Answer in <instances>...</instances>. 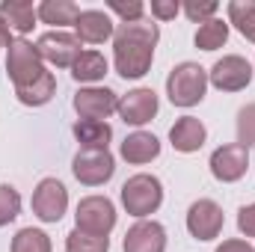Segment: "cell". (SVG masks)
I'll return each mask as SVG.
<instances>
[{"instance_id": "cell-1", "label": "cell", "mask_w": 255, "mask_h": 252, "mask_svg": "<svg viewBox=\"0 0 255 252\" xmlns=\"http://www.w3.org/2000/svg\"><path fill=\"white\" fill-rule=\"evenodd\" d=\"M160 39V30L154 21H133L119 24L113 33V65L116 74L125 80H139L148 74L154 63V45Z\"/></svg>"}, {"instance_id": "cell-2", "label": "cell", "mask_w": 255, "mask_h": 252, "mask_svg": "<svg viewBox=\"0 0 255 252\" xmlns=\"http://www.w3.org/2000/svg\"><path fill=\"white\" fill-rule=\"evenodd\" d=\"M122 205L130 217L136 220H148L160 205H163V184L157 175H148V172H136L130 175L125 184H122Z\"/></svg>"}, {"instance_id": "cell-3", "label": "cell", "mask_w": 255, "mask_h": 252, "mask_svg": "<svg viewBox=\"0 0 255 252\" xmlns=\"http://www.w3.org/2000/svg\"><path fill=\"white\" fill-rule=\"evenodd\" d=\"M208 92V71L199 63H178L166 77V95L175 107H196Z\"/></svg>"}, {"instance_id": "cell-4", "label": "cell", "mask_w": 255, "mask_h": 252, "mask_svg": "<svg viewBox=\"0 0 255 252\" xmlns=\"http://www.w3.org/2000/svg\"><path fill=\"white\" fill-rule=\"evenodd\" d=\"M48 68L42 63L39 51L33 42L27 39H12V45L6 48V74L15 83V89H24L30 83H36Z\"/></svg>"}, {"instance_id": "cell-5", "label": "cell", "mask_w": 255, "mask_h": 252, "mask_svg": "<svg viewBox=\"0 0 255 252\" xmlns=\"http://www.w3.org/2000/svg\"><path fill=\"white\" fill-rule=\"evenodd\" d=\"M74 229L110 238V232L116 229V205L107 196H83L74 208Z\"/></svg>"}, {"instance_id": "cell-6", "label": "cell", "mask_w": 255, "mask_h": 252, "mask_svg": "<svg viewBox=\"0 0 255 252\" xmlns=\"http://www.w3.org/2000/svg\"><path fill=\"white\" fill-rule=\"evenodd\" d=\"M71 172L86 187H101L116 175V157L110 148H80L71 160Z\"/></svg>"}, {"instance_id": "cell-7", "label": "cell", "mask_w": 255, "mask_h": 252, "mask_svg": "<svg viewBox=\"0 0 255 252\" xmlns=\"http://www.w3.org/2000/svg\"><path fill=\"white\" fill-rule=\"evenodd\" d=\"M80 45L83 42L68 30H48L36 39V51H39L42 63H51L54 68H71L77 63V57L83 54Z\"/></svg>"}, {"instance_id": "cell-8", "label": "cell", "mask_w": 255, "mask_h": 252, "mask_svg": "<svg viewBox=\"0 0 255 252\" xmlns=\"http://www.w3.org/2000/svg\"><path fill=\"white\" fill-rule=\"evenodd\" d=\"M30 205L42 223H60L68 211V190L60 178H42L33 190Z\"/></svg>"}, {"instance_id": "cell-9", "label": "cell", "mask_w": 255, "mask_h": 252, "mask_svg": "<svg viewBox=\"0 0 255 252\" xmlns=\"http://www.w3.org/2000/svg\"><path fill=\"white\" fill-rule=\"evenodd\" d=\"M253 74H255V68H253V63H250L247 57L229 54V57H223V60H217V63L211 65L208 83L217 86L220 92H241V89L250 86Z\"/></svg>"}, {"instance_id": "cell-10", "label": "cell", "mask_w": 255, "mask_h": 252, "mask_svg": "<svg viewBox=\"0 0 255 252\" xmlns=\"http://www.w3.org/2000/svg\"><path fill=\"white\" fill-rule=\"evenodd\" d=\"M71 104H74V113L80 119L107 122L119 107V95L113 89H107V86H80Z\"/></svg>"}, {"instance_id": "cell-11", "label": "cell", "mask_w": 255, "mask_h": 252, "mask_svg": "<svg viewBox=\"0 0 255 252\" xmlns=\"http://www.w3.org/2000/svg\"><path fill=\"white\" fill-rule=\"evenodd\" d=\"M157 110H160L157 92L148 89V86H136V89H130L125 95H119V107H116L119 119L125 125H133V127L148 125L157 116Z\"/></svg>"}, {"instance_id": "cell-12", "label": "cell", "mask_w": 255, "mask_h": 252, "mask_svg": "<svg viewBox=\"0 0 255 252\" xmlns=\"http://www.w3.org/2000/svg\"><path fill=\"white\" fill-rule=\"evenodd\" d=\"M223 226H226V214L214 199H196L187 208V232L196 241L208 244V241L220 238Z\"/></svg>"}, {"instance_id": "cell-13", "label": "cell", "mask_w": 255, "mask_h": 252, "mask_svg": "<svg viewBox=\"0 0 255 252\" xmlns=\"http://www.w3.org/2000/svg\"><path fill=\"white\" fill-rule=\"evenodd\" d=\"M211 175L223 184H235L247 175L250 169V148H244L241 142H229V145H220L214 154H211Z\"/></svg>"}, {"instance_id": "cell-14", "label": "cell", "mask_w": 255, "mask_h": 252, "mask_svg": "<svg viewBox=\"0 0 255 252\" xmlns=\"http://www.w3.org/2000/svg\"><path fill=\"white\" fill-rule=\"evenodd\" d=\"M122 252H166V229L157 220H136L125 232Z\"/></svg>"}, {"instance_id": "cell-15", "label": "cell", "mask_w": 255, "mask_h": 252, "mask_svg": "<svg viewBox=\"0 0 255 252\" xmlns=\"http://www.w3.org/2000/svg\"><path fill=\"white\" fill-rule=\"evenodd\" d=\"M116 33V24L113 18L104 12V9H80L77 21H74V36L86 45H104L110 42Z\"/></svg>"}, {"instance_id": "cell-16", "label": "cell", "mask_w": 255, "mask_h": 252, "mask_svg": "<svg viewBox=\"0 0 255 252\" xmlns=\"http://www.w3.org/2000/svg\"><path fill=\"white\" fill-rule=\"evenodd\" d=\"M119 154H122V160L133 163V166L151 163L154 157H160V139L154 133H148V130H133L122 139Z\"/></svg>"}, {"instance_id": "cell-17", "label": "cell", "mask_w": 255, "mask_h": 252, "mask_svg": "<svg viewBox=\"0 0 255 252\" xmlns=\"http://www.w3.org/2000/svg\"><path fill=\"white\" fill-rule=\"evenodd\" d=\"M205 139H208V127L202 125V119H196V116H181L175 125L169 127V142L181 154L199 151L205 145Z\"/></svg>"}, {"instance_id": "cell-18", "label": "cell", "mask_w": 255, "mask_h": 252, "mask_svg": "<svg viewBox=\"0 0 255 252\" xmlns=\"http://www.w3.org/2000/svg\"><path fill=\"white\" fill-rule=\"evenodd\" d=\"M0 18L6 21V27L12 33H18V39H24L27 33H33V27L39 21V12L30 0H3L0 3Z\"/></svg>"}, {"instance_id": "cell-19", "label": "cell", "mask_w": 255, "mask_h": 252, "mask_svg": "<svg viewBox=\"0 0 255 252\" xmlns=\"http://www.w3.org/2000/svg\"><path fill=\"white\" fill-rule=\"evenodd\" d=\"M36 12H39V21L42 24H51L54 30H63L68 24L74 27V21L80 15V6L74 0H42L36 6Z\"/></svg>"}, {"instance_id": "cell-20", "label": "cell", "mask_w": 255, "mask_h": 252, "mask_svg": "<svg viewBox=\"0 0 255 252\" xmlns=\"http://www.w3.org/2000/svg\"><path fill=\"white\" fill-rule=\"evenodd\" d=\"M107 71H110V63H107V57L101 51H83L77 57V63L71 65V77L77 83H89V86L98 83V80H104Z\"/></svg>"}, {"instance_id": "cell-21", "label": "cell", "mask_w": 255, "mask_h": 252, "mask_svg": "<svg viewBox=\"0 0 255 252\" xmlns=\"http://www.w3.org/2000/svg\"><path fill=\"white\" fill-rule=\"evenodd\" d=\"M71 133L80 142V148H110V139H113V127L107 122H92V119H77Z\"/></svg>"}, {"instance_id": "cell-22", "label": "cell", "mask_w": 255, "mask_h": 252, "mask_svg": "<svg viewBox=\"0 0 255 252\" xmlns=\"http://www.w3.org/2000/svg\"><path fill=\"white\" fill-rule=\"evenodd\" d=\"M54 95H57V77H54V71H45L36 83H30L24 89H15V98L24 107H45Z\"/></svg>"}, {"instance_id": "cell-23", "label": "cell", "mask_w": 255, "mask_h": 252, "mask_svg": "<svg viewBox=\"0 0 255 252\" xmlns=\"http://www.w3.org/2000/svg\"><path fill=\"white\" fill-rule=\"evenodd\" d=\"M226 15H229V24L244 39L255 42V0H232L226 6Z\"/></svg>"}, {"instance_id": "cell-24", "label": "cell", "mask_w": 255, "mask_h": 252, "mask_svg": "<svg viewBox=\"0 0 255 252\" xmlns=\"http://www.w3.org/2000/svg\"><path fill=\"white\" fill-rule=\"evenodd\" d=\"M193 42H196L199 51H217V48H223V45L229 42V21H223V18H211V21L199 24Z\"/></svg>"}, {"instance_id": "cell-25", "label": "cell", "mask_w": 255, "mask_h": 252, "mask_svg": "<svg viewBox=\"0 0 255 252\" xmlns=\"http://www.w3.org/2000/svg\"><path fill=\"white\" fill-rule=\"evenodd\" d=\"M51 238L42 232V229H33V226H27V229H21L15 238H12V247L9 252H51Z\"/></svg>"}, {"instance_id": "cell-26", "label": "cell", "mask_w": 255, "mask_h": 252, "mask_svg": "<svg viewBox=\"0 0 255 252\" xmlns=\"http://www.w3.org/2000/svg\"><path fill=\"white\" fill-rule=\"evenodd\" d=\"M65 252H110V238H98V235L71 229L65 235Z\"/></svg>"}, {"instance_id": "cell-27", "label": "cell", "mask_w": 255, "mask_h": 252, "mask_svg": "<svg viewBox=\"0 0 255 252\" xmlns=\"http://www.w3.org/2000/svg\"><path fill=\"white\" fill-rule=\"evenodd\" d=\"M21 214V193L12 184H0V229L15 223Z\"/></svg>"}, {"instance_id": "cell-28", "label": "cell", "mask_w": 255, "mask_h": 252, "mask_svg": "<svg viewBox=\"0 0 255 252\" xmlns=\"http://www.w3.org/2000/svg\"><path fill=\"white\" fill-rule=\"evenodd\" d=\"M181 12L190 18L193 24H205V21L217 18L220 3H217V0H184V3H181Z\"/></svg>"}, {"instance_id": "cell-29", "label": "cell", "mask_w": 255, "mask_h": 252, "mask_svg": "<svg viewBox=\"0 0 255 252\" xmlns=\"http://www.w3.org/2000/svg\"><path fill=\"white\" fill-rule=\"evenodd\" d=\"M238 142L244 148H255V104L238 110Z\"/></svg>"}, {"instance_id": "cell-30", "label": "cell", "mask_w": 255, "mask_h": 252, "mask_svg": "<svg viewBox=\"0 0 255 252\" xmlns=\"http://www.w3.org/2000/svg\"><path fill=\"white\" fill-rule=\"evenodd\" d=\"M107 9L116 12L122 18V24H133V21H142L145 18V3L142 0H107Z\"/></svg>"}, {"instance_id": "cell-31", "label": "cell", "mask_w": 255, "mask_h": 252, "mask_svg": "<svg viewBox=\"0 0 255 252\" xmlns=\"http://www.w3.org/2000/svg\"><path fill=\"white\" fill-rule=\"evenodd\" d=\"M178 12H181L178 0H151V18L157 21H172Z\"/></svg>"}, {"instance_id": "cell-32", "label": "cell", "mask_w": 255, "mask_h": 252, "mask_svg": "<svg viewBox=\"0 0 255 252\" xmlns=\"http://www.w3.org/2000/svg\"><path fill=\"white\" fill-rule=\"evenodd\" d=\"M238 229L244 238H255V202L253 205H244L238 211Z\"/></svg>"}, {"instance_id": "cell-33", "label": "cell", "mask_w": 255, "mask_h": 252, "mask_svg": "<svg viewBox=\"0 0 255 252\" xmlns=\"http://www.w3.org/2000/svg\"><path fill=\"white\" fill-rule=\"evenodd\" d=\"M217 252H255V247L244 238H232V241H223L217 247Z\"/></svg>"}, {"instance_id": "cell-34", "label": "cell", "mask_w": 255, "mask_h": 252, "mask_svg": "<svg viewBox=\"0 0 255 252\" xmlns=\"http://www.w3.org/2000/svg\"><path fill=\"white\" fill-rule=\"evenodd\" d=\"M12 45V30L6 27V21L0 18V48H9Z\"/></svg>"}]
</instances>
